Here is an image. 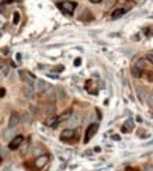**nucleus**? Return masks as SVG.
Here are the masks:
<instances>
[{
	"label": "nucleus",
	"instance_id": "f257e3e1",
	"mask_svg": "<svg viewBox=\"0 0 153 171\" xmlns=\"http://www.w3.org/2000/svg\"><path fill=\"white\" fill-rule=\"evenodd\" d=\"M19 75H20V79L24 83H27L28 86H31V84L35 83V76L32 73H30V72H27V70H20Z\"/></svg>",
	"mask_w": 153,
	"mask_h": 171
},
{
	"label": "nucleus",
	"instance_id": "f03ea898",
	"mask_svg": "<svg viewBox=\"0 0 153 171\" xmlns=\"http://www.w3.org/2000/svg\"><path fill=\"white\" fill-rule=\"evenodd\" d=\"M59 9L65 11L66 14H72L73 13V10L76 9V3H73V1H62V3H59L58 4Z\"/></svg>",
	"mask_w": 153,
	"mask_h": 171
},
{
	"label": "nucleus",
	"instance_id": "7ed1b4c3",
	"mask_svg": "<svg viewBox=\"0 0 153 171\" xmlns=\"http://www.w3.org/2000/svg\"><path fill=\"white\" fill-rule=\"evenodd\" d=\"M98 131V125L97 123H91L89 128H87V131H86V136H84V143H89L90 139L96 135V132Z\"/></svg>",
	"mask_w": 153,
	"mask_h": 171
},
{
	"label": "nucleus",
	"instance_id": "20e7f679",
	"mask_svg": "<svg viewBox=\"0 0 153 171\" xmlns=\"http://www.w3.org/2000/svg\"><path fill=\"white\" fill-rule=\"evenodd\" d=\"M23 140H24V138H23L21 135L14 136L13 139L10 140V143H9V149H10V150H16V149H19L20 146H21V143H23Z\"/></svg>",
	"mask_w": 153,
	"mask_h": 171
},
{
	"label": "nucleus",
	"instance_id": "39448f33",
	"mask_svg": "<svg viewBox=\"0 0 153 171\" xmlns=\"http://www.w3.org/2000/svg\"><path fill=\"white\" fill-rule=\"evenodd\" d=\"M48 161H49V156H46V154L38 156V157L35 158V167H37V168H42L44 165H46Z\"/></svg>",
	"mask_w": 153,
	"mask_h": 171
},
{
	"label": "nucleus",
	"instance_id": "423d86ee",
	"mask_svg": "<svg viewBox=\"0 0 153 171\" xmlns=\"http://www.w3.org/2000/svg\"><path fill=\"white\" fill-rule=\"evenodd\" d=\"M49 89V84L45 82V80H35V90L42 93V91H46Z\"/></svg>",
	"mask_w": 153,
	"mask_h": 171
},
{
	"label": "nucleus",
	"instance_id": "0eeeda50",
	"mask_svg": "<svg viewBox=\"0 0 153 171\" xmlns=\"http://www.w3.org/2000/svg\"><path fill=\"white\" fill-rule=\"evenodd\" d=\"M20 123V116L19 114H11V116H10V119H9V128H16L17 125Z\"/></svg>",
	"mask_w": 153,
	"mask_h": 171
},
{
	"label": "nucleus",
	"instance_id": "6e6552de",
	"mask_svg": "<svg viewBox=\"0 0 153 171\" xmlns=\"http://www.w3.org/2000/svg\"><path fill=\"white\" fill-rule=\"evenodd\" d=\"M16 136V131H14V128H9L6 129L4 132H3V139L4 140H11Z\"/></svg>",
	"mask_w": 153,
	"mask_h": 171
},
{
	"label": "nucleus",
	"instance_id": "1a4fd4ad",
	"mask_svg": "<svg viewBox=\"0 0 153 171\" xmlns=\"http://www.w3.org/2000/svg\"><path fill=\"white\" fill-rule=\"evenodd\" d=\"M73 136H75V131H73V129H65V131H62V133H60V138L63 140L72 139Z\"/></svg>",
	"mask_w": 153,
	"mask_h": 171
},
{
	"label": "nucleus",
	"instance_id": "9d476101",
	"mask_svg": "<svg viewBox=\"0 0 153 171\" xmlns=\"http://www.w3.org/2000/svg\"><path fill=\"white\" fill-rule=\"evenodd\" d=\"M80 121H82V118H80L79 115H73V116H70V118H69V126H70V128H76V126H79Z\"/></svg>",
	"mask_w": 153,
	"mask_h": 171
},
{
	"label": "nucleus",
	"instance_id": "9b49d317",
	"mask_svg": "<svg viewBox=\"0 0 153 171\" xmlns=\"http://www.w3.org/2000/svg\"><path fill=\"white\" fill-rule=\"evenodd\" d=\"M131 131H134V121L132 119L127 121V122L124 123V126H122V132L128 133V132H131Z\"/></svg>",
	"mask_w": 153,
	"mask_h": 171
},
{
	"label": "nucleus",
	"instance_id": "f8f14e48",
	"mask_svg": "<svg viewBox=\"0 0 153 171\" xmlns=\"http://www.w3.org/2000/svg\"><path fill=\"white\" fill-rule=\"evenodd\" d=\"M23 95H24L26 98H32V97H34V91H32L31 86H26V87H23Z\"/></svg>",
	"mask_w": 153,
	"mask_h": 171
},
{
	"label": "nucleus",
	"instance_id": "ddd939ff",
	"mask_svg": "<svg viewBox=\"0 0 153 171\" xmlns=\"http://www.w3.org/2000/svg\"><path fill=\"white\" fill-rule=\"evenodd\" d=\"M146 94H147L146 87H138V97H139V100H140V101L146 100V97H147Z\"/></svg>",
	"mask_w": 153,
	"mask_h": 171
},
{
	"label": "nucleus",
	"instance_id": "4468645a",
	"mask_svg": "<svg viewBox=\"0 0 153 171\" xmlns=\"http://www.w3.org/2000/svg\"><path fill=\"white\" fill-rule=\"evenodd\" d=\"M125 13H127V10H125V9H117L114 13H112V18H114V20L115 18H120V17H122Z\"/></svg>",
	"mask_w": 153,
	"mask_h": 171
},
{
	"label": "nucleus",
	"instance_id": "2eb2a0df",
	"mask_svg": "<svg viewBox=\"0 0 153 171\" xmlns=\"http://www.w3.org/2000/svg\"><path fill=\"white\" fill-rule=\"evenodd\" d=\"M70 114H72V111H66V112H63V114H62L60 116H59V118H58V121L60 122V121L68 119V118H70Z\"/></svg>",
	"mask_w": 153,
	"mask_h": 171
},
{
	"label": "nucleus",
	"instance_id": "dca6fc26",
	"mask_svg": "<svg viewBox=\"0 0 153 171\" xmlns=\"http://www.w3.org/2000/svg\"><path fill=\"white\" fill-rule=\"evenodd\" d=\"M132 75H134L135 77H140L142 76V70H140L139 67H136V66H135V67H132Z\"/></svg>",
	"mask_w": 153,
	"mask_h": 171
},
{
	"label": "nucleus",
	"instance_id": "f3484780",
	"mask_svg": "<svg viewBox=\"0 0 153 171\" xmlns=\"http://www.w3.org/2000/svg\"><path fill=\"white\" fill-rule=\"evenodd\" d=\"M143 171H153V164L147 163V164L143 165Z\"/></svg>",
	"mask_w": 153,
	"mask_h": 171
},
{
	"label": "nucleus",
	"instance_id": "a211bd4d",
	"mask_svg": "<svg viewBox=\"0 0 153 171\" xmlns=\"http://www.w3.org/2000/svg\"><path fill=\"white\" fill-rule=\"evenodd\" d=\"M146 101H147V104H149V105H153V93H152V94H149L146 97Z\"/></svg>",
	"mask_w": 153,
	"mask_h": 171
},
{
	"label": "nucleus",
	"instance_id": "6ab92c4d",
	"mask_svg": "<svg viewBox=\"0 0 153 171\" xmlns=\"http://www.w3.org/2000/svg\"><path fill=\"white\" fill-rule=\"evenodd\" d=\"M19 21H20V14L17 13V11H16V13H14V18H13V23H14V24H17Z\"/></svg>",
	"mask_w": 153,
	"mask_h": 171
},
{
	"label": "nucleus",
	"instance_id": "aec40b11",
	"mask_svg": "<svg viewBox=\"0 0 153 171\" xmlns=\"http://www.w3.org/2000/svg\"><path fill=\"white\" fill-rule=\"evenodd\" d=\"M83 13H84V14H87L89 11H87V10H84ZM91 18H93V16H82V20H91Z\"/></svg>",
	"mask_w": 153,
	"mask_h": 171
},
{
	"label": "nucleus",
	"instance_id": "412c9836",
	"mask_svg": "<svg viewBox=\"0 0 153 171\" xmlns=\"http://www.w3.org/2000/svg\"><path fill=\"white\" fill-rule=\"evenodd\" d=\"M28 115L30 114H23V121H24V122H30V116H28Z\"/></svg>",
	"mask_w": 153,
	"mask_h": 171
},
{
	"label": "nucleus",
	"instance_id": "4be33fe9",
	"mask_svg": "<svg viewBox=\"0 0 153 171\" xmlns=\"http://www.w3.org/2000/svg\"><path fill=\"white\" fill-rule=\"evenodd\" d=\"M146 59H147V62H150V63L153 65V55H152V53H149V55H146Z\"/></svg>",
	"mask_w": 153,
	"mask_h": 171
},
{
	"label": "nucleus",
	"instance_id": "5701e85b",
	"mask_svg": "<svg viewBox=\"0 0 153 171\" xmlns=\"http://www.w3.org/2000/svg\"><path fill=\"white\" fill-rule=\"evenodd\" d=\"M136 67H142V69H145V62H143V60H139Z\"/></svg>",
	"mask_w": 153,
	"mask_h": 171
},
{
	"label": "nucleus",
	"instance_id": "b1692460",
	"mask_svg": "<svg viewBox=\"0 0 153 171\" xmlns=\"http://www.w3.org/2000/svg\"><path fill=\"white\" fill-rule=\"evenodd\" d=\"M27 149H28V145H26L24 147H23V149H21V153H23V154H26V153H27Z\"/></svg>",
	"mask_w": 153,
	"mask_h": 171
},
{
	"label": "nucleus",
	"instance_id": "393cba45",
	"mask_svg": "<svg viewBox=\"0 0 153 171\" xmlns=\"http://www.w3.org/2000/svg\"><path fill=\"white\" fill-rule=\"evenodd\" d=\"M3 171H11V167L10 165H4L3 167Z\"/></svg>",
	"mask_w": 153,
	"mask_h": 171
},
{
	"label": "nucleus",
	"instance_id": "a878e982",
	"mask_svg": "<svg viewBox=\"0 0 153 171\" xmlns=\"http://www.w3.org/2000/svg\"><path fill=\"white\" fill-rule=\"evenodd\" d=\"M3 75H4V76L9 75V67H3Z\"/></svg>",
	"mask_w": 153,
	"mask_h": 171
},
{
	"label": "nucleus",
	"instance_id": "bb28decb",
	"mask_svg": "<svg viewBox=\"0 0 153 171\" xmlns=\"http://www.w3.org/2000/svg\"><path fill=\"white\" fill-rule=\"evenodd\" d=\"M80 63H82V60H80V59H76V60H75V66H79Z\"/></svg>",
	"mask_w": 153,
	"mask_h": 171
},
{
	"label": "nucleus",
	"instance_id": "cd10ccee",
	"mask_svg": "<svg viewBox=\"0 0 153 171\" xmlns=\"http://www.w3.org/2000/svg\"><path fill=\"white\" fill-rule=\"evenodd\" d=\"M4 93H6V90H4V89H0V97H3V95H4Z\"/></svg>",
	"mask_w": 153,
	"mask_h": 171
},
{
	"label": "nucleus",
	"instance_id": "c85d7f7f",
	"mask_svg": "<svg viewBox=\"0 0 153 171\" xmlns=\"http://www.w3.org/2000/svg\"><path fill=\"white\" fill-rule=\"evenodd\" d=\"M112 139H114V140H120V139H121V138H120L118 135H114V136H112Z\"/></svg>",
	"mask_w": 153,
	"mask_h": 171
},
{
	"label": "nucleus",
	"instance_id": "c756f323",
	"mask_svg": "<svg viewBox=\"0 0 153 171\" xmlns=\"http://www.w3.org/2000/svg\"><path fill=\"white\" fill-rule=\"evenodd\" d=\"M147 79H149V80H153V73H149V75H147Z\"/></svg>",
	"mask_w": 153,
	"mask_h": 171
},
{
	"label": "nucleus",
	"instance_id": "7c9ffc66",
	"mask_svg": "<svg viewBox=\"0 0 153 171\" xmlns=\"http://www.w3.org/2000/svg\"><path fill=\"white\" fill-rule=\"evenodd\" d=\"M90 1H91V3H94V4H97V3H100L101 0H90Z\"/></svg>",
	"mask_w": 153,
	"mask_h": 171
},
{
	"label": "nucleus",
	"instance_id": "2f4dec72",
	"mask_svg": "<svg viewBox=\"0 0 153 171\" xmlns=\"http://www.w3.org/2000/svg\"><path fill=\"white\" fill-rule=\"evenodd\" d=\"M34 153H35V154H38V153H41V149H38V147H37V150H34Z\"/></svg>",
	"mask_w": 153,
	"mask_h": 171
},
{
	"label": "nucleus",
	"instance_id": "473e14b6",
	"mask_svg": "<svg viewBox=\"0 0 153 171\" xmlns=\"http://www.w3.org/2000/svg\"><path fill=\"white\" fill-rule=\"evenodd\" d=\"M1 77H3V76H1V75H0V82H1Z\"/></svg>",
	"mask_w": 153,
	"mask_h": 171
},
{
	"label": "nucleus",
	"instance_id": "72a5a7b5",
	"mask_svg": "<svg viewBox=\"0 0 153 171\" xmlns=\"http://www.w3.org/2000/svg\"><path fill=\"white\" fill-rule=\"evenodd\" d=\"M0 161H1V157H0Z\"/></svg>",
	"mask_w": 153,
	"mask_h": 171
}]
</instances>
